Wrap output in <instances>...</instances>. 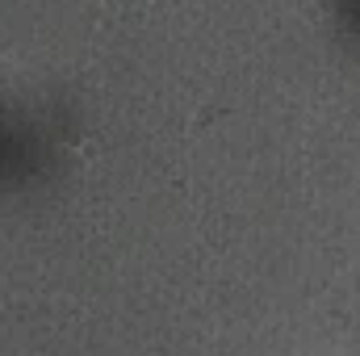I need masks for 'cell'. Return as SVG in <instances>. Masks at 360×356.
Wrapping results in <instances>:
<instances>
[]
</instances>
